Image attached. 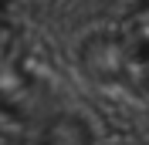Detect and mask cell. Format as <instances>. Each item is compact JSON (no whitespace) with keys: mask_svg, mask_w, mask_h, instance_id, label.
Listing matches in <instances>:
<instances>
[{"mask_svg":"<svg viewBox=\"0 0 149 145\" xmlns=\"http://www.w3.org/2000/svg\"><path fill=\"white\" fill-rule=\"evenodd\" d=\"M0 10H3V0H0Z\"/></svg>","mask_w":149,"mask_h":145,"instance_id":"obj_1","label":"cell"}]
</instances>
